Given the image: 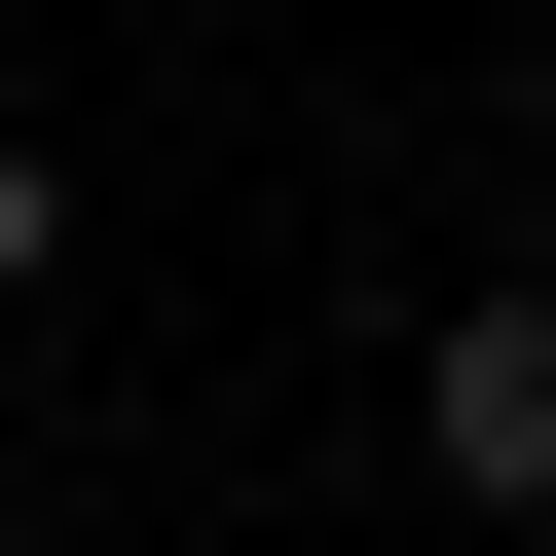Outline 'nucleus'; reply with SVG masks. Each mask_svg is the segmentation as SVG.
<instances>
[{"label":"nucleus","instance_id":"obj_2","mask_svg":"<svg viewBox=\"0 0 556 556\" xmlns=\"http://www.w3.org/2000/svg\"><path fill=\"white\" fill-rule=\"evenodd\" d=\"M38 260H75V186H38V149H0V298H38Z\"/></svg>","mask_w":556,"mask_h":556},{"label":"nucleus","instance_id":"obj_1","mask_svg":"<svg viewBox=\"0 0 556 556\" xmlns=\"http://www.w3.org/2000/svg\"><path fill=\"white\" fill-rule=\"evenodd\" d=\"M408 482L445 519H556V298H445L408 334Z\"/></svg>","mask_w":556,"mask_h":556},{"label":"nucleus","instance_id":"obj_3","mask_svg":"<svg viewBox=\"0 0 556 556\" xmlns=\"http://www.w3.org/2000/svg\"><path fill=\"white\" fill-rule=\"evenodd\" d=\"M0 556H38V519H0Z\"/></svg>","mask_w":556,"mask_h":556}]
</instances>
